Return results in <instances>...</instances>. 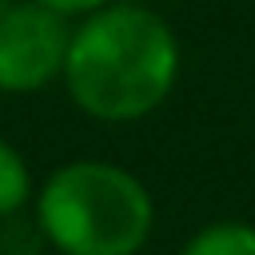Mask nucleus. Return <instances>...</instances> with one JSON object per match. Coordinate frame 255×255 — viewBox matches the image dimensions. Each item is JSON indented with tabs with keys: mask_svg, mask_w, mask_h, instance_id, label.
<instances>
[{
	"mask_svg": "<svg viewBox=\"0 0 255 255\" xmlns=\"http://www.w3.org/2000/svg\"><path fill=\"white\" fill-rule=\"evenodd\" d=\"M183 48L175 28L147 4L112 0L72 24L64 60L68 100L96 124H135L167 104Z\"/></svg>",
	"mask_w": 255,
	"mask_h": 255,
	"instance_id": "1",
	"label": "nucleus"
},
{
	"mask_svg": "<svg viewBox=\"0 0 255 255\" xmlns=\"http://www.w3.org/2000/svg\"><path fill=\"white\" fill-rule=\"evenodd\" d=\"M32 219L60 255H139L155 231V199L131 167L80 155L36 183Z\"/></svg>",
	"mask_w": 255,
	"mask_h": 255,
	"instance_id": "2",
	"label": "nucleus"
},
{
	"mask_svg": "<svg viewBox=\"0 0 255 255\" xmlns=\"http://www.w3.org/2000/svg\"><path fill=\"white\" fill-rule=\"evenodd\" d=\"M72 24L36 0H16L0 16V92L32 96L52 88L64 76Z\"/></svg>",
	"mask_w": 255,
	"mask_h": 255,
	"instance_id": "3",
	"label": "nucleus"
},
{
	"mask_svg": "<svg viewBox=\"0 0 255 255\" xmlns=\"http://www.w3.org/2000/svg\"><path fill=\"white\" fill-rule=\"evenodd\" d=\"M32 195H36V179L24 151L0 135V223L12 215H24L32 207Z\"/></svg>",
	"mask_w": 255,
	"mask_h": 255,
	"instance_id": "4",
	"label": "nucleus"
},
{
	"mask_svg": "<svg viewBox=\"0 0 255 255\" xmlns=\"http://www.w3.org/2000/svg\"><path fill=\"white\" fill-rule=\"evenodd\" d=\"M179 255H255V223L247 219H215L203 223Z\"/></svg>",
	"mask_w": 255,
	"mask_h": 255,
	"instance_id": "5",
	"label": "nucleus"
},
{
	"mask_svg": "<svg viewBox=\"0 0 255 255\" xmlns=\"http://www.w3.org/2000/svg\"><path fill=\"white\" fill-rule=\"evenodd\" d=\"M36 4H44V8H52V12L68 16V20H84V16L100 12V8H108L112 0H36Z\"/></svg>",
	"mask_w": 255,
	"mask_h": 255,
	"instance_id": "6",
	"label": "nucleus"
},
{
	"mask_svg": "<svg viewBox=\"0 0 255 255\" xmlns=\"http://www.w3.org/2000/svg\"><path fill=\"white\" fill-rule=\"evenodd\" d=\"M12 4H16V0H0V16H4V12L12 8Z\"/></svg>",
	"mask_w": 255,
	"mask_h": 255,
	"instance_id": "7",
	"label": "nucleus"
}]
</instances>
